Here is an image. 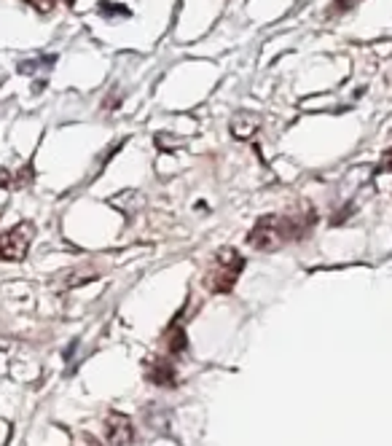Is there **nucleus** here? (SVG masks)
<instances>
[{
  "instance_id": "4",
  "label": "nucleus",
  "mask_w": 392,
  "mask_h": 446,
  "mask_svg": "<svg viewBox=\"0 0 392 446\" xmlns=\"http://www.w3.org/2000/svg\"><path fill=\"white\" fill-rule=\"evenodd\" d=\"M134 441V430H132L130 420L121 414H111L108 420V444L111 446H132Z\"/></svg>"
},
{
  "instance_id": "8",
  "label": "nucleus",
  "mask_w": 392,
  "mask_h": 446,
  "mask_svg": "<svg viewBox=\"0 0 392 446\" xmlns=\"http://www.w3.org/2000/svg\"><path fill=\"white\" fill-rule=\"evenodd\" d=\"M382 167H384V169L390 167V169H392V148L387 151V153H384V159H382Z\"/></svg>"
},
{
  "instance_id": "1",
  "label": "nucleus",
  "mask_w": 392,
  "mask_h": 446,
  "mask_svg": "<svg viewBox=\"0 0 392 446\" xmlns=\"http://www.w3.org/2000/svg\"><path fill=\"white\" fill-rule=\"evenodd\" d=\"M309 226H304V218H282V215H266L253 226L250 231V245L256 250L263 253H272V250H280L288 240H299L306 237Z\"/></svg>"
},
{
  "instance_id": "5",
  "label": "nucleus",
  "mask_w": 392,
  "mask_h": 446,
  "mask_svg": "<svg viewBox=\"0 0 392 446\" xmlns=\"http://www.w3.org/2000/svg\"><path fill=\"white\" fill-rule=\"evenodd\" d=\"M261 127V116L250 111H240L234 118H231V134L240 137V140H250Z\"/></svg>"
},
{
  "instance_id": "6",
  "label": "nucleus",
  "mask_w": 392,
  "mask_h": 446,
  "mask_svg": "<svg viewBox=\"0 0 392 446\" xmlns=\"http://www.w3.org/2000/svg\"><path fill=\"white\" fill-rule=\"evenodd\" d=\"M167 347H169V353H183V350H186V334H183L180 325H172V328H169Z\"/></svg>"
},
{
  "instance_id": "7",
  "label": "nucleus",
  "mask_w": 392,
  "mask_h": 446,
  "mask_svg": "<svg viewBox=\"0 0 392 446\" xmlns=\"http://www.w3.org/2000/svg\"><path fill=\"white\" fill-rule=\"evenodd\" d=\"M36 11H40V14H49L52 8H54V0H27Z\"/></svg>"
},
{
  "instance_id": "2",
  "label": "nucleus",
  "mask_w": 392,
  "mask_h": 446,
  "mask_svg": "<svg viewBox=\"0 0 392 446\" xmlns=\"http://www.w3.org/2000/svg\"><path fill=\"white\" fill-rule=\"evenodd\" d=\"M242 266H244V259L234 247H221V250L215 253V261H212L210 272L205 275V285L212 293H228V291L237 285Z\"/></svg>"
},
{
  "instance_id": "3",
  "label": "nucleus",
  "mask_w": 392,
  "mask_h": 446,
  "mask_svg": "<svg viewBox=\"0 0 392 446\" xmlns=\"http://www.w3.org/2000/svg\"><path fill=\"white\" fill-rule=\"evenodd\" d=\"M36 237L33 223H17L14 229L0 234V261H22L27 256Z\"/></svg>"
}]
</instances>
